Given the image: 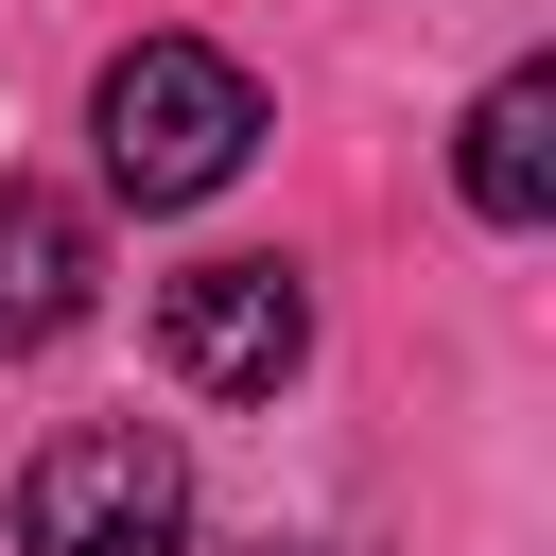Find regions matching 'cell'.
<instances>
[{"instance_id": "1", "label": "cell", "mask_w": 556, "mask_h": 556, "mask_svg": "<svg viewBox=\"0 0 556 556\" xmlns=\"http://www.w3.org/2000/svg\"><path fill=\"white\" fill-rule=\"evenodd\" d=\"M87 139H104V191H122V208H208V191L261 156V87H243V52H208V35H139V52L104 70V104H87Z\"/></svg>"}, {"instance_id": "2", "label": "cell", "mask_w": 556, "mask_h": 556, "mask_svg": "<svg viewBox=\"0 0 556 556\" xmlns=\"http://www.w3.org/2000/svg\"><path fill=\"white\" fill-rule=\"evenodd\" d=\"M17 556H191V469L156 417H70L17 469Z\"/></svg>"}, {"instance_id": "3", "label": "cell", "mask_w": 556, "mask_h": 556, "mask_svg": "<svg viewBox=\"0 0 556 556\" xmlns=\"http://www.w3.org/2000/svg\"><path fill=\"white\" fill-rule=\"evenodd\" d=\"M156 365L191 400H278L313 365V278L295 261H191V278H156Z\"/></svg>"}, {"instance_id": "4", "label": "cell", "mask_w": 556, "mask_h": 556, "mask_svg": "<svg viewBox=\"0 0 556 556\" xmlns=\"http://www.w3.org/2000/svg\"><path fill=\"white\" fill-rule=\"evenodd\" d=\"M87 295H104L87 208H70V191H35V174H0V348H70V330H87Z\"/></svg>"}, {"instance_id": "5", "label": "cell", "mask_w": 556, "mask_h": 556, "mask_svg": "<svg viewBox=\"0 0 556 556\" xmlns=\"http://www.w3.org/2000/svg\"><path fill=\"white\" fill-rule=\"evenodd\" d=\"M452 191H469L486 226H539V208H556V70H504V87L469 104V139H452Z\"/></svg>"}]
</instances>
